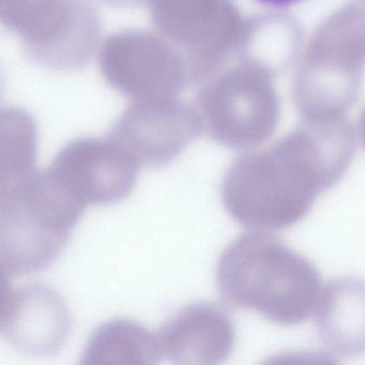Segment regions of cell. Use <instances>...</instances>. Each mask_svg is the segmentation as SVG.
<instances>
[{"label": "cell", "instance_id": "6da1fadb", "mask_svg": "<svg viewBox=\"0 0 365 365\" xmlns=\"http://www.w3.org/2000/svg\"><path fill=\"white\" fill-rule=\"evenodd\" d=\"M345 140L289 138L264 153L230 164L221 185V200L240 225L284 230L309 212L320 192L341 181L352 161Z\"/></svg>", "mask_w": 365, "mask_h": 365}, {"label": "cell", "instance_id": "7a4b0ae2", "mask_svg": "<svg viewBox=\"0 0 365 365\" xmlns=\"http://www.w3.org/2000/svg\"><path fill=\"white\" fill-rule=\"evenodd\" d=\"M215 283L221 300L281 326L302 324L317 309L322 286L313 264L272 235L250 232L220 256Z\"/></svg>", "mask_w": 365, "mask_h": 365}, {"label": "cell", "instance_id": "3957f363", "mask_svg": "<svg viewBox=\"0 0 365 365\" xmlns=\"http://www.w3.org/2000/svg\"><path fill=\"white\" fill-rule=\"evenodd\" d=\"M84 209L50 168L1 179V275L31 274L50 267L67 247Z\"/></svg>", "mask_w": 365, "mask_h": 365}, {"label": "cell", "instance_id": "277c9868", "mask_svg": "<svg viewBox=\"0 0 365 365\" xmlns=\"http://www.w3.org/2000/svg\"><path fill=\"white\" fill-rule=\"evenodd\" d=\"M3 279L0 331L23 354L48 356L59 351L71 330V314L63 297L46 285L31 284L18 289Z\"/></svg>", "mask_w": 365, "mask_h": 365}, {"label": "cell", "instance_id": "5b68a950", "mask_svg": "<svg viewBox=\"0 0 365 365\" xmlns=\"http://www.w3.org/2000/svg\"><path fill=\"white\" fill-rule=\"evenodd\" d=\"M48 168L86 208L115 204L130 196L140 166L129 153L84 142L63 149Z\"/></svg>", "mask_w": 365, "mask_h": 365}, {"label": "cell", "instance_id": "8992f818", "mask_svg": "<svg viewBox=\"0 0 365 365\" xmlns=\"http://www.w3.org/2000/svg\"><path fill=\"white\" fill-rule=\"evenodd\" d=\"M160 354L178 364H217L230 356L236 329L228 314L211 303L187 305L155 333Z\"/></svg>", "mask_w": 365, "mask_h": 365}, {"label": "cell", "instance_id": "52a82bcc", "mask_svg": "<svg viewBox=\"0 0 365 365\" xmlns=\"http://www.w3.org/2000/svg\"><path fill=\"white\" fill-rule=\"evenodd\" d=\"M316 314L318 335L331 351L341 356L365 352V282L333 279L322 290Z\"/></svg>", "mask_w": 365, "mask_h": 365}, {"label": "cell", "instance_id": "ba28073f", "mask_svg": "<svg viewBox=\"0 0 365 365\" xmlns=\"http://www.w3.org/2000/svg\"><path fill=\"white\" fill-rule=\"evenodd\" d=\"M155 333L133 320L101 324L89 337L84 364H155L161 358Z\"/></svg>", "mask_w": 365, "mask_h": 365}, {"label": "cell", "instance_id": "9c48e42d", "mask_svg": "<svg viewBox=\"0 0 365 365\" xmlns=\"http://www.w3.org/2000/svg\"><path fill=\"white\" fill-rule=\"evenodd\" d=\"M259 3L275 8H286L294 4L300 3L302 0H257Z\"/></svg>", "mask_w": 365, "mask_h": 365}]
</instances>
